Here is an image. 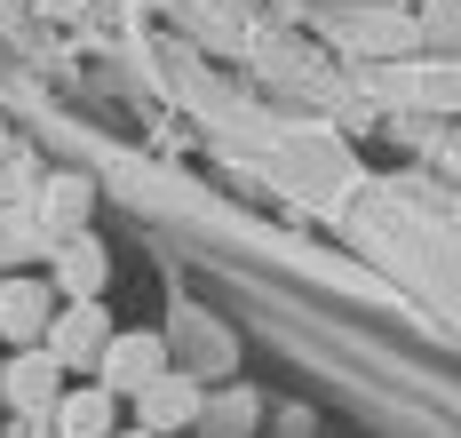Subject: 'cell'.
Masks as SVG:
<instances>
[{"instance_id":"obj_1","label":"cell","mask_w":461,"mask_h":438,"mask_svg":"<svg viewBox=\"0 0 461 438\" xmlns=\"http://www.w3.org/2000/svg\"><path fill=\"white\" fill-rule=\"evenodd\" d=\"M0 398H8L16 415H48V406L64 398V367H56V351H48V342H24V351L0 367Z\"/></svg>"},{"instance_id":"obj_2","label":"cell","mask_w":461,"mask_h":438,"mask_svg":"<svg viewBox=\"0 0 461 438\" xmlns=\"http://www.w3.org/2000/svg\"><path fill=\"white\" fill-rule=\"evenodd\" d=\"M48 351H56V367H95L104 359V342H112V319H104V303H64L56 319H48Z\"/></svg>"},{"instance_id":"obj_3","label":"cell","mask_w":461,"mask_h":438,"mask_svg":"<svg viewBox=\"0 0 461 438\" xmlns=\"http://www.w3.org/2000/svg\"><path fill=\"white\" fill-rule=\"evenodd\" d=\"M95 375H104L112 398H120V390H143L151 375H167V342H159V335H112V342H104V359H95Z\"/></svg>"},{"instance_id":"obj_4","label":"cell","mask_w":461,"mask_h":438,"mask_svg":"<svg viewBox=\"0 0 461 438\" xmlns=\"http://www.w3.org/2000/svg\"><path fill=\"white\" fill-rule=\"evenodd\" d=\"M56 319V279H0V335L8 342H41Z\"/></svg>"},{"instance_id":"obj_5","label":"cell","mask_w":461,"mask_h":438,"mask_svg":"<svg viewBox=\"0 0 461 438\" xmlns=\"http://www.w3.org/2000/svg\"><path fill=\"white\" fill-rule=\"evenodd\" d=\"M32 199H41V207H32V224H41L48 240H72V232L88 224V207H95V184L64 168V176H48V184H41Z\"/></svg>"},{"instance_id":"obj_6","label":"cell","mask_w":461,"mask_h":438,"mask_svg":"<svg viewBox=\"0 0 461 438\" xmlns=\"http://www.w3.org/2000/svg\"><path fill=\"white\" fill-rule=\"evenodd\" d=\"M136 415H143L151 438L184 431V423H199V383H191V375H151V383L136 390Z\"/></svg>"},{"instance_id":"obj_7","label":"cell","mask_w":461,"mask_h":438,"mask_svg":"<svg viewBox=\"0 0 461 438\" xmlns=\"http://www.w3.org/2000/svg\"><path fill=\"white\" fill-rule=\"evenodd\" d=\"M104 247L88 240V232H72V240H56V295H72V303H88L95 287H104Z\"/></svg>"},{"instance_id":"obj_8","label":"cell","mask_w":461,"mask_h":438,"mask_svg":"<svg viewBox=\"0 0 461 438\" xmlns=\"http://www.w3.org/2000/svg\"><path fill=\"white\" fill-rule=\"evenodd\" d=\"M48 415H56V438H112V390H64Z\"/></svg>"},{"instance_id":"obj_9","label":"cell","mask_w":461,"mask_h":438,"mask_svg":"<svg viewBox=\"0 0 461 438\" xmlns=\"http://www.w3.org/2000/svg\"><path fill=\"white\" fill-rule=\"evenodd\" d=\"M350 49H366V56H406V49H421V24L414 16H350Z\"/></svg>"},{"instance_id":"obj_10","label":"cell","mask_w":461,"mask_h":438,"mask_svg":"<svg viewBox=\"0 0 461 438\" xmlns=\"http://www.w3.org/2000/svg\"><path fill=\"white\" fill-rule=\"evenodd\" d=\"M421 41H438V49H461V0H421Z\"/></svg>"},{"instance_id":"obj_11","label":"cell","mask_w":461,"mask_h":438,"mask_svg":"<svg viewBox=\"0 0 461 438\" xmlns=\"http://www.w3.org/2000/svg\"><path fill=\"white\" fill-rule=\"evenodd\" d=\"M0 168H8V176H0V199H8V207H16V199H32V192H41V176H32V160H0Z\"/></svg>"},{"instance_id":"obj_12","label":"cell","mask_w":461,"mask_h":438,"mask_svg":"<svg viewBox=\"0 0 461 438\" xmlns=\"http://www.w3.org/2000/svg\"><path fill=\"white\" fill-rule=\"evenodd\" d=\"M421 96H429V104H446V112H461V64L429 72V80H421Z\"/></svg>"},{"instance_id":"obj_13","label":"cell","mask_w":461,"mask_h":438,"mask_svg":"<svg viewBox=\"0 0 461 438\" xmlns=\"http://www.w3.org/2000/svg\"><path fill=\"white\" fill-rule=\"evenodd\" d=\"M8 255H16V247H8V215H0V263H8Z\"/></svg>"},{"instance_id":"obj_14","label":"cell","mask_w":461,"mask_h":438,"mask_svg":"<svg viewBox=\"0 0 461 438\" xmlns=\"http://www.w3.org/2000/svg\"><path fill=\"white\" fill-rule=\"evenodd\" d=\"M112 438H120V431H112ZM128 438H151V431H143V423H136V431H128Z\"/></svg>"},{"instance_id":"obj_15","label":"cell","mask_w":461,"mask_h":438,"mask_svg":"<svg viewBox=\"0 0 461 438\" xmlns=\"http://www.w3.org/2000/svg\"><path fill=\"white\" fill-rule=\"evenodd\" d=\"M0 160H8V136H0Z\"/></svg>"}]
</instances>
